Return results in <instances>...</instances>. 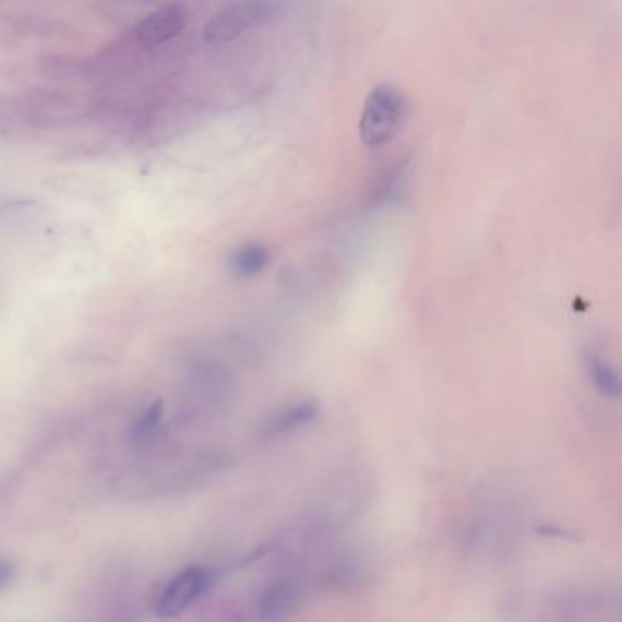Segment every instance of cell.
Here are the masks:
<instances>
[{"label": "cell", "mask_w": 622, "mask_h": 622, "mask_svg": "<svg viewBox=\"0 0 622 622\" xmlns=\"http://www.w3.org/2000/svg\"><path fill=\"white\" fill-rule=\"evenodd\" d=\"M407 103L393 84H379L367 94L361 110L360 140L369 148H380L395 140L406 121Z\"/></svg>", "instance_id": "cell-1"}, {"label": "cell", "mask_w": 622, "mask_h": 622, "mask_svg": "<svg viewBox=\"0 0 622 622\" xmlns=\"http://www.w3.org/2000/svg\"><path fill=\"white\" fill-rule=\"evenodd\" d=\"M282 4L278 2H238L227 7L206 23L205 40L223 45L238 39L251 28H260L278 17Z\"/></svg>", "instance_id": "cell-2"}, {"label": "cell", "mask_w": 622, "mask_h": 622, "mask_svg": "<svg viewBox=\"0 0 622 622\" xmlns=\"http://www.w3.org/2000/svg\"><path fill=\"white\" fill-rule=\"evenodd\" d=\"M216 583V573L211 567L194 566L184 567L176 573L167 586L157 595L156 613L162 619H174L183 615L190 606L203 599L212 586Z\"/></svg>", "instance_id": "cell-3"}, {"label": "cell", "mask_w": 622, "mask_h": 622, "mask_svg": "<svg viewBox=\"0 0 622 622\" xmlns=\"http://www.w3.org/2000/svg\"><path fill=\"white\" fill-rule=\"evenodd\" d=\"M306 588L300 578L276 577L258 594L254 613L260 622H287L300 610Z\"/></svg>", "instance_id": "cell-4"}, {"label": "cell", "mask_w": 622, "mask_h": 622, "mask_svg": "<svg viewBox=\"0 0 622 622\" xmlns=\"http://www.w3.org/2000/svg\"><path fill=\"white\" fill-rule=\"evenodd\" d=\"M320 415V406L314 398H298V400L287 402L271 412L262 429L260 436L263 442H282L300 433L309 428Z\"/></svg>", "instance_id": "cell-5"}, {"label": "cell", "mask_w": 622, "mask_h": 622, "mask_svg": "<svg viewBox=\"0 0 622 622\" xmlns=\"http://www.w3.org/2000/svg\"><path fill=\"white\" fill-rule=\"evenodd\" d=\"M184 26H187L184 8L170 4V7L162 8V10H157L148 17L143 19L135 28V35H137L141 45H165L174 37H178L183 32Z\"/></svg>", "instance_id": "cell-6"}, {"label": "cell", "mask_w": 622, "mask_h": 622, "mask_svg": "<svg viewBox=\"0 0 622 622\" xmlns=\"http://www.w3.org/2000/svg\"><path fill=\"white\" fill-rule=\"evenodd\" d=\"M584 369L588 374L589 384L594 385L600 396H605L608 400H617L621 396L619 372L599 352L595 350L584 352Z\"/></svg>", "instance_id": "cell-7"}, {"label": "cell", "mask_w": 622, "mask_h": 622, "mask_svg": "<svg viewBox=\"0 0 622 622\" xmlns=\"http://www.w3.org/2000/svg\"><path fill=\"white\" fill-rule=\"evenodd\" d=\"M366 578V564L358 557L344 555L331 562L322 573V584L325 588L336 591H349L361 586Z\"/></svg>", "instance_id": "cell-8"}, {"label": "cell", "mask_w": 622, "mask_h": 622, "mask_svg": "<svg viewBox=\"0 0 622 622\" xmlns=\"http://www.w3.org/2000/svg\"><path fill=\"white\" fill-rule=\"evenodd\" d=\"M268 263H271V252L267 247L251 241L241 244L230 254L228 267L236 278L249 279L260 276L268 267Z\"/></svg>", "instance_id": "cell-9"}, {"label": "cell", "mask_w": 622, "mask_h": 622, "mask_svg": "<svg viewBox=\"0 0 622 622\" xmlns=\"http://www.w3.org/2000/svg\"><path fill=\"white\" fill-rule=\"evenodd\" d=\"M163 417H165V404H163V400L152 402L151 406H146L132 422L130 440L135 442V444H145L148 440L154 439L157 431H159Z\"/></svg>", "instance_id": "cell-10"}, {"label": "cell", "mask_w": 622, "mask_h": 622, "mask_svg": "<svg viewBox=\"0 0 622 622\" xmlns=\"http://www.w3.org/2000/svg\"><path fill=\"white\" fill-rule=\"evenodd\" d=\"M407 163H402L385 174V178L380 181L379 189L372 190V205H387L391 201L398 200L402 190L406 189Z\"/></svg>", "instance_id": "cell-11"}, {"label": "cell", "mask_w": 622, "mask_h": 622, "mask_svg": "<svg viewBox=\"0 0 622 622\" xmlns=\"http://www.w3.org/2000/svg\"><path fill=\"white\" fill-rule=\"evenodd\" d=\"M15 575H17L15 564L12 561H7V559H0V591L12 586Z\"/></svg>", "instance_id": "cell-12"}]
</instances>
